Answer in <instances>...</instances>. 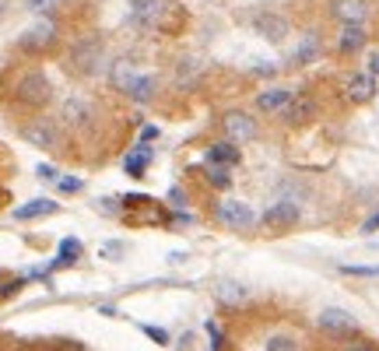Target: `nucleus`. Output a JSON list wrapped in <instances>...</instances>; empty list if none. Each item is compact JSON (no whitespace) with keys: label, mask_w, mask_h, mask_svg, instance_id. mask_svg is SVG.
Listing matches in <instances>:
<instances>
[{"label":"nucleus","mask_w":379,"mask_h":351,"mask_svg":"<svg viewBox=\"0 0 379 351\" xmlns=\"http://www.w3.org/2000/svg\"><path fill=\"white\" fill-rule=\"evenodd\" d=\"M369 67H372L369 74H376V77H379V53H372V60H369Z\"/></svg>","instance_id":"e433bc0d"},{"label":"nucleus","mask_w":379,"mask_h":351,"mask_svg":"<svg viewBox=\"0 0 379 351\" xmlns=\"http://www.w3.org/2000/svg\"><path fill=\"white\" fill-rule=\"evenodd\" d=\"M36 172L42 176V180H53V176H56V172H53V165H36Z\"/></svg>","instance_id":"473e14b6"},{"label":"nucleus","mask_w":379,"mask_h":351,"mask_svg":"<svg viewBox=\"0 0 379 351\" xmlns=\"http://www.w3.org/2000/svg\"><path fill=\"white\" fill-rule=\"evenodd\" d=\"M144 162H151V152H148V148H140L137 155H130V158L123 162V169H127L130 176H140V172H144Z\"/></svg>","instance_id":"4be33fe9"},{"label":"nucleus","mask_w":379,"mask_h":351,"mask_svg":"<svg viewBox=\"0 0 379 351\" xmlns=\"http://www.w3.org/2000/svg\"><path fill=\"white\" fill-rule=\"evenodd\" d=\"M127 92H130L137 102H148V99L155 95V77H148V74H134V81L127 84Z\"/></svg>","instance_id":"6ab92c4d"},{"label":"nucleus","mask_w":379,"mask_h":351,"mask_svg":"<svg viewBox=\"0 0 379 351\" xmlns=\"http://www.w3.org/2000/svg\"><path fill=\"white\" fill-rule=\"evenodd\" d=\"M288 102H291L288 88H267V92L256 95V109H260V112H278V109H284Z\"/></svg>","instance_id":"2eb2a0df"},{"label":"nucleus","mask_w":379,"mask_h":351,"mask_svg":"<svg viewBox=\"0 0 379 351\" xmlns=\"http://www.w3.org/2000/svg\"><path fill=\"white\" fill-rule=\"evenodd\" d=\"M60 123L71 127V130H88V127L95 123V109H92V102H88V99H81V95L64 99V106H60Z\"/></svg>","instance_id":"7ed1b4c3"},{"label":"nucleus","mask_w":379,"mask_h":351,"mask_svg":"<svg viewBox=\"0 0 379 351\" xmlns=\"http://www.w3.org/2000/svg\"><path fill=\"white\" fill-rule=\"evenodd\" d=\"M319 56V39L316 36H306L302 43H299V49H295V56H291V60L295 64H313Z\"/></svg>","instance_id":"aec40b11"},{"label":"nucleus","mask_w":379,"mask_h":351,"mask_svg":"<svg viewBox=\"0 0 379 351\" xmlns=\"http://www.w3.org/2000/svg\"><path fill=\"white\" fill-rule=\"evenodd\" d=\"M253 28H256V36L267 39V43H284V39H288V18H281V14H274V11L256 14V18H253Z\"/></svg>","instance_id":"0eeeda50"},{"label":"nucleus","mask_w":379,"mask_h":351,"mask_svg":"<svg viewBox=\"0 0 379 351\" xmlns=\"http://www.w3.org/2000/svg\"><path fill=\"white\" fill-rule=\"evenodd\" d=\"M21 137L28 144H36V148H42V152H53L56 144H60V123L56 120H32V123L21 127Z\"/></svg>","instance_id":"20e7f679"},{"label":"nucleus","mask_w":379,"mask_h":351,"mask_svg":"<svg viewBox=\"0 0 379 351\" xmlns=\"http://www.w3.org/2000/svg\"><path fill=\"white\" fill-rule=\"evenodd\" d=\"M253 71H256V74H264V77H271V74H278V64L264 60V64H253Z\"/></svg>","instance_id":"c756f323"},{"label":"nucleus","mask_w":379,"mask_h":351,"mask_svg":"<svg viewBox=\"0 0 379 351\" xmlns=\"http://www.w3.org/2000/svg\"><path fill=\"white\" fill-rule=\"evenodd\" d=\"M225 134H228V141L246 144V141H253V137H256V120H253L249 112L232 109V112L225 116Z\"/></svg>","instance_id":"6e6552de"},{"label":"nucleus","mask_w":379,"mask_h":351,"mask_svg":"<svg viewBox=\"0 0 379 351\" xmlns=\"http://www.w3.org/2000/svg\"><path fill=\"white\" fill-rule=\"evenodd\" d=\"M372 95H379L376 74H352V77H347V99H352V102H369Z\"/></svg>","instance_id":"9b49d317"},{"label":"nucleus","mask_w":379,"mask_h":351,"mask_svg":"<svg viewBox=\"0 0 379 351\" xmlns=\"http://www.w3.org/2000/svg\"><path fill=\"white\" fill-rule=\"evenodd\" d=\"M299 204L295 200H278V204H271V208L264 211V218H260V221H264L267 228H288V225H295L299 221Z\"/></svg>","instance_id":"9d476101"},{"label":"nucleus","mask_w":379,"mask_h":351,"mask_svg":"<svg viewBox=\"0 0 379 351\" xmlns=\"http://www.w3.org/2000/svg\"><path fill=\"white\" fill-rule=\"evenodd\" d=\"M313 99H306V95H291V102L281 109L284 112V123H291V127H302L309 116H313Z\"/></svg>","instance_id":"f8f14e48"},{"label":"nucleus","mask_w":379,"mask_h":351,"mask_svg":"<svg viewBox=\"0 0 379 351\" xmlns=\"http://www.w3.org/2000/svg\"><path fill=\"white\" fill-rule=\"evenodd\" d=\"M53 39H56V28H53L49 21L32 25V28H28V32L21 36V43H25V46H49Z\"/></svg>","instance_id":"a211bd4d"},{"label":"nucleus","mask_w":379,"mask_h":351,"mask_svg":"<svg viewBox=\"0 0 379 351\" xmlns=\"http://www.w3.org/2000/svg\"><path fill=\"white\" fill-rule=\"evenodd\" d=\"M208 176H211V186H218V190H228V186H232V180H228V165H211Z\"/></svg>","instance_id":"5701e85b"},{"label":"nucleus","mask_w":379,"mask_h":351,"mask_svg":"<svg viewBox=\"0 0 379 351\" xmlns=\"http://www.w3.org/2000/svg\"><path fill=\"white\" fill-rule=\"evenodd\" d=\"M53 4H56V0H28V8H32L36 14H42V18L53 11Z\"/></svg>","instance_id":"cd10ccee"},{"label":"nucleus","mask_w":379,"mask_h":351,"mask_svg":"<svg viewBox=\"0 0 379 351\" xmlns=\"http://www.w3.org/2000/svg\"><path fill=\"white\" fill-rule=\"evenodd\" d=\"M130 4H134V11H151L158 0H130Z\"/></svg>","instance_id":"2f4dec72"},{"label":"nucleus","mask_w":379,"mask_h":351,"mask_svg":"<svg viewBox=\"0 0 379 351\" xmlns=\"http://www.w3.org/2000/svg\"><path fill=\"white\" fill-rule=\"evenodd\" d=\"M239 158H243V152L236 141H218L208 148V165H236Z\"/></svg>","instance_id":"ddd939ff"},{"label":"nucleus","mask_w":379,"mask_h":351,"mask_svg":"<svg viewBox=\"0 0 379 351\" xmlns=\"http://www.w3.org/2000/svg\"><path fill=\"white\" fill-rule=\"evenodd\" d=\"M330 14L341 25H365L372 8H369V0H330Z\"/></svg>","instance_id":"423d86ee"},{"label":"nucleus","mask_w":379,"mask_h":351,"mask_svg":"<svg viewBox=\"0 0 379 351\" xmlns=\"http://www.w3.org/2000/svg\"><path fill=\"white\" fill-rule=\"evenodd\" d=\"M42 215H56V200H49V197H39V200H28L25 208H18V211H14V218H18V221H28V218H42Z\"/></svg>","instance_id":"f3484780"},{"label":"nucleus","mask_w":379,"mask_h":351,"mask_svg":"<svg viewBox=\"0 0 379 351\" xmlns=\"http://www.w3.org/2000/svg\"><path fill=\"white\" fill-rule=\"evenodd\" d=\"M344 351H376V348H372V344H362V341H358V344H347Z\"/></svg>","instance_id":"72a5a7b5"},{"label":"nucleus","mask_w":379,"mask_h":351,"mask_svg":"<svg viewBox=\"0 0 379 351\" xmlns=\"http://www.w3.org/2000/svg\"><path fill=\"white\" fill-rule=\"evenodd\" d=\"M267 351H295V341L284 337V334H274V337L267 341Z\"/></svg>","instance_id":"393cba45"},{"label":"nucleus","mask_w":379,"mask_h":351,"mask_svg":"<svg viewBox=\"0 0 379 351\" xmlns=\"http://www.w3.org/2000/svg\"><path fill=\"white\" fill-rule=\"evenodd\" d=\"M56 186H60V193H81V180L77 176H60V180H56Z\"/></svg>","instance_id":"a878e982"},{"label":"nucleus","mask_w":379,"mask_h":351,"mask_svg":"<svg viewBox=\"0 0 379 351\" xmlns=\"http://www.w3.org/2000/svg\"><path fill=\"white\" fill-rule=\"evenodd\" d=\"M81 260V243L77 239H64L60 243V260L53 263V267H60V263H77Z\"/></svg>","instance_id":"412c9836"},{"label":"nucleus","mask_w":379,"mask_h":351,"mask_svg":"<svg viewBox=\"0 0 379 351\" xmlns=\"http://www.w3.org/2000/svg\"><path fill=\"white\" fill-rule=\"evenodd\" d=\"M316 327H319V330H327V334L344 337V334H352V330H355V316L347 313V309H323V313L316 316Z\"/></svg>","instance_id":"1a4fd4ad"},{"label":"nucleus","mask_w":379,"mask_h":351,"mask_svg":"<svg viewBox=\"0 0 379 351\" xmlns=\"http://www.w3.org/2000/svg\"><path fill=\"white\" fill-rule=\"evenodd\" d=\"M218 302H225V306H243V302H249V288L246 285H239V281H218Z\"/></svg>","instance_id":"dca6fc26"},{"label":"nucleus","mask_w":379,"mask_h":351,"mask_svg":"<svg viewBox=\"0 0 379 351\" xmlns=\"http://www.w3.org/2000/svg\"><path fill=\"white\" fill-rule=\"evenodd\" d=\"M341 274H347V278H379V267H341Z\"/></svg>","instance_id":"bb28decb"},{"label":"nucleus","mask_w":379,"mask_h":351,"mask_svg":"<svg viewBox=\"0 0 379 351\" xmlns=\"http://www.w3.org/2000/svg\"><path fill=\"white\" fill-rule=\"evenodd\" d=\"M365 28L362 25H341V36H337V49L341 53H358L365 46Z\"/></svg>","instance_id":"4468645a"},{"label":"nucleus","mask_w":379,"mask_h":351,"mask_svg":"<svg viewBox=\"0 0 379 351\" xmlns=\"http://www.w3.org/2000/svg\"><path fill=\"white\" fill-rule=\"evenodd\" d=\"M8 8H11V0H0V14H4Z\"/></svg>","instance_id":"4c0bfd02"},{"label":"nucleus","mask_w":379,"mask_h":351,"mask_svg":"<svg viewBox=\"0 0 379 351\" xmlns=\"http://www.w3.org/2000/svg\"><path fill=\"white\" fill-rule=\"evenodd\" d=\"M140 330L148 334V337H155L158 344H169V334H165V330H158V327H140Z\"/></svg>","instance_id":"7c9ffc66"},{"label":"nucleus","mask_w":379,"mask_h":351,"mask_svg":"<svg viewBox=\"0 0 379 351\" xmlns=\"http://www.w3.org/2000/svg\"><path fill=\"white\" fill-rule=\"evenodd\" d=\"M102 56H106L102 39L88 36V39H81V43L74 46L71 64H74V71H77V74H99V71H102Z\"/></svg>","instance_id":"f03ea898"},{"label":"nucleus","mask_w":379,"mask_h":351,"mask_svg":"<svg viewBox=\"0 0 379 351\" xmlns=\"http://www.w3.org/2000/svg\"><path fill=\"white\" fill-rule=\"evenodd\" d=\"M169 204H180V208H186V190L172 186V190H169Z\"/></svg>","instance_id":"c85d7f7f"},{"label":"nucleus","mask_w":379,"mask_h":351,"mask_svg":"<svg viewBox=\"0 0 379 351\" xmlns=\"http://www.w3.org/2000/svg\"><path fill=\"white\" fill-rule=\"evenodd\" d=\"M376 228H379V211H376V215L365 221V232H376Z\"/></svg>","instance_id":"f704fd0d"},{"label":"nucleus","mask_w":379,"mask_h":351,"mask_svg":"<svg viewBox=\"0 0 379 351\" xmlns=\"http://www.w3.org/2000/svg\"><path fill=\"white\" fill-rule=\"evenodd\" d=\"M130 81H134L130 64H127V60H123V64H116V71H112V84H116V88H127Z\"/></svg>","instance_id":"b1692460"},{"label":"nucleus","mask_w":379,"mask_h":351,"mask_svg":"<svg viewBox=\"0 0 379 351\" xmlns=\"http://www.w3.org/2000/svg\"><path fill=\"white\" fill-rule=\"evenodd\" d=\"M140 137H144V141H155V137H158V130H155V127H144V130H140Z\"/></svg>","instance_id":"c9c22d12"},{"label":"nucleus","mask_w":379,"mask_h":351,"mask_svg":"<svg viewBox=\"0 0 379 351\" xmlns=\"http://www.w3.org/2000/svg\"><path fill=\"white\" fill-rule=\"evenodd\" d=\"M14 95H18V102H25V106H46L49 95H53L49 77H46L42 71H28V74L14 84Z\"/></svg>","instance_id":"f257e3e1"},{"label":"nucleus","mask_w":379,"mask_h":351,"mask_svg":"<svg viewBox=\"0 0 379 351\" xmlns=\"http://www.w3.org/2000/svg\"><path fill=\"white\" fill-rule=\"evenodd\" d=\"M218 218H221L228 228H236V232L256 228V211L249 208L246 200H225L221 208H218Z\"/></svg>","instance_id":"39448f33"}]
</instances>
